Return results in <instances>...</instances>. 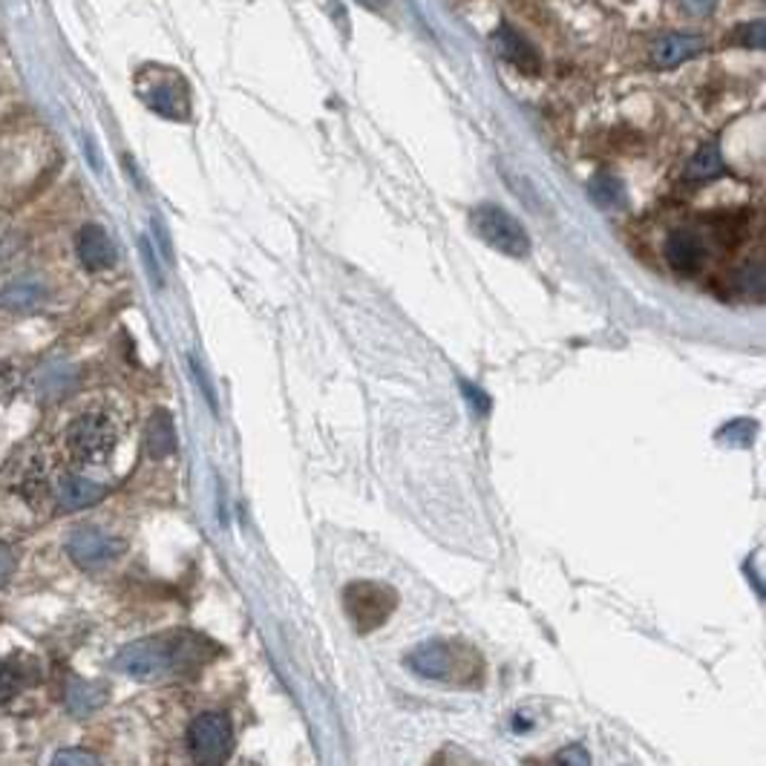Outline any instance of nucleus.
<instances>
[{
	"mask_svg": "<svg viewBox=\"0 0 766 766\" xmlns=\"http://www.w3.org/2000/svg\"><path fill=\"white\" fill-rule=\"evenodd\" d=\"M406 666L415 674H421V678L450 685L478 683L484 671L482 654L473 645L461 643V640H429V643H421L406 657Z\"/></svg>",
	"mask_w": 766,
	"mask_h": 766,
	"instance_id": "nucleus-1",
	"label": "nucleus"
},
{
	"mask_svg": "<svg viewBox=\"0 0 766 766\" xmlns=\"http://www.w3.org/2000/svg\"><path fill=\"white\" fill-rule=\"evenodd\" d=\"M136 89L154 113L165 119L185 121L191 113V96H187L185 78L168 66H145L136 75Z\"/></svg>",
	"mask_w": 766,
	"mask_h": 766,
	"instance_id": "nucleus-2",
	"label": "nucleus"
},
{
	"mask_svg": "<svg viewBox=\"0 0 766 766\" xmlns=\"http://www.w3.org/2000/svg\"><path fill=\"white\" fill-rule=\"evenodd\" d=\"M64 443L66 452L78 464H98V461L110 459V452L115 450L119 429H115V421L105 412H84L70 424Z\"/></svg>",
	"mask_w": 766,
	"mask_h": 766,
	"instance_id": "nucleus-3",
	"label": "nucleus"
},
{
	"mask_svg": "<svg viewBox=\"0 0 766 766\" xmlns=\"http://www.w3.org/2000/svg\"><path fill=\"white\" fill-rule=\"evenodd\" d=\"M343 605H346V613L352 625H355L361 634H369V631L380 629L384 622L392 617L398 605V594L384 582H372V580H361L346 585L343 591Z\"/></svg>",
	"mask_w": 766,
	"mask_h": 766,
	"instance_id": "nucleus-4",
	"label": "nucleus"
},
{
	"mask_svg": "<svg viewBox=\"0 0 766 766\" xmlns=\"http://www.w3.org/2000/svg\"><path fill=\"white\" fill-rule=\"evenodd\" d=\"M187 746L196 766H226L234 752V729L222 712H205L191 724Z\"/></svg>",
	"mask_w": 766,
	"mask_h": 766,
	"instance_id": "nucleus-5",
	"label": "nucleus"
},
{
	"mask_svg": "<svg viewBox=\"0 0 766 766\" xmlns=\"http://www.w3.org/2000/svg\"><path fill=\"white\" fill-rule=\"evenodd\" d=\"M470 222L490 248L501 251L508 257H524L531 251V240L524 234L522 222L516 217H510L508 210L499 208V205H478L470 214Z\"/></svg>",
	"mask_w": 766,
	"mask_h": 766,
	"instance_id": "nucleus-6",
	"label": "nucleus"
},
{
	"mask_svg": "<svg viewBox=\"0 0 766 766\" xmlns=\"http://www.w3.org/2000/svg\"><path fill=\"white\" fill-rule=\"evenodd\" d=\"M173 652L161 640H138L115 654L113 666L133 680H154L170 669Z\"/></svg>",
	"mask_w": 766,
	"mask_h": 766,
	"instance_id": "nucleus-7",
	"label": "nucleus"
},
{
	"mask_svg": "<svg viewBox=\"0 0 766 766\" xmlns=\"http://www.w3.org/2000/svg\"><path fill=\"white\" fill-rule=\"evenodd\" d=\"M121 550H124V542L98 527H78L66 542V554L78 568H105Z\"/></svg>",
	"mask_w": 766,
	"mask_h": 766,
	"instance_id": "nucleus-8",
	"label": "nucleus"
},
{
	"mask_svg": "<svg viewBox=\"0 0 766 766\" xmlns=\"http://www.w3.org/2000/svg\"><path fill=\"white\" fill-rule=\"evenodd\" d=\"M493 49L499 52L501 61H508L510 66H516L519 73L536 75L542 70V56L536 52L531 40L524 38L519 29H513L510 24H501L493 33Z\"/></svg>",
	"mask_w": 766,
	"mask_h": 766,
	"instance_id": "nucleus-9",
	"label": "nucleus"
},
{
	"mask_svg": "<svg viewBox=\"0 0 766 766\" xmlns=\"http://www.w3.org/2000/svg\"><path fill=\"white\" fill-rule=\"evenodd\" d=\"M75 251H78L81 266L98 275V271H110L115 266V245L107 236L101 226H84L75 236Z\"/></svg>",
	"mask_w": 766,
	"mask_h": 766,
	"instance_id": "nucleus-10",
	"label": "nucleus"
},
{
	"mask_svg": "<svg viewBox=\"0 0 766 766\" xmlns=\"http://www.w3.org/2000/svg\"><path fill=\"white\" fill-rule=\"evenodd\" d=\"M666 259H669V266L678 271V275L692 277L697 275L703 268V242L701 236L694 234V231H689V228H678V231H671L669 240H666Z\"/></svg>",
	"mask_w": 766,
	"mask_h": 766,
	"instance_id": "nucleus-11",
	"label": "nucleus"
},
{
	"mask_svg": "<svg viewBox=\"0 0 766 766\" xmlns=\"http://www.w3.org/2000/svg\"><path fill=\"white\" fill-rule=\"evenodd\" d=\"M701 52H703L701 35L671 33V35H662V38L654 44L652 61L654 66H660V70H674V66L692 61V58L701 56Z\"/></svg>",
	"mask_w": 766,
	"mask_h": 766,
	"instance_id": "nucleus-12",
	"label": "nucleus"
},
{
	"mask_svg": "<svg viewBox=\"0 0 766 766\" xmlns=\"http://www.w3.org/2000/svg\"><path fill=\"white\" fill-rule=\"evenodd\" d=\"M105 487L81 476H66L56 484V499L64 510H84L105 499Z\"/></svg>",
	"mask_w": 766,
	"mask_h": 766,
	"instance_id": "nucleus-13",
	"label": "nucleus"
},
{
	"mask_svg": "<svg viewBox=\"0 0 766 766\" xmlns=\"http://www.w3.org/2000/svg\"><path fill=\"white\" fill-rule=\"evenodd\" d=\"M720 177H726V165L718 145L701 147V150L689 159V165H685L683 170V179L689 182V185H706V182Z\"/></svg>",
	"mask_w": 766,
	"mask_h": 766,
	"instance_id": "nucleus-14",
	"label": "nucleus"
},
{
	"mask_svg": "<svg viewBox=\"0 0 766 766\" xmlns=\"http://www.w3.org/2000/svg\"><path fill=\"white\" fill-rule=\"evenodd\" d=\"M44 297H47V289L40 285V280L29 277V280H17L0 291V306L12 308V312H26V308L38 306Z\"/></svg>",
	"mask_w": 766,
	"mask_h": 766,
	"instance_id": "nucleus-15",
	"label": "nucleus"
},
{
	"mask_svg": "<svg viewBox=\"0 0 766 766\" xmlns=\"http://www.w3.org/2000/svg\"><path fill=\"white\" fill-rule=\"evenodd\" d=\"M588 196L599 208H620L625 202V187L611 173H594L588 182Z\"/></svg>",
	"mask_w": 766,
	"mask_h": 766,
	"instance_id": "nucleus-16",
	"label": "nucleus"
},
{
	"mask_svg": "<svg viewBox=\"0 0 766 766\" xmlns=\"http://www.w3.org/2000/svg\"><path fill=\"white\" fill-rule=\"evenodd\" d=\"M66 703H70V709H73L75 715H89V712H96L98 706L105 703V689H101V685H89L75 680Z\"/></svg>",
	"mask_w": 766,
	"mask_h": 766,
	"instance_id": "nucleus-17",
	"label": "nucleus"
},
{
	"mask_svg": "<svg viewBox=\"0 0 766 766\" xmlns=\"http://www.w3.org/2000/svg\"><path fill=\"white\" fill-rule=\"evenodd\" d=\"M147 443L154 455H168L173 450V424L165 412H156L150 427H147Z\"/></svg>",
	"mask_w": 766,
	"mask_h": 766,
	"instance_id": "nucleus-18",
	"label": "nucleus"
},
{
	"mask_svg": "<svg viewBox=\"0 0 766 766\" xmlns=\"http://www.w3.org/2000/svg\"><path fill=\"white\" fill-rule=\"evenodd\" d=\"M545 766H591V755L585 746H580V743H571V746L559 750L557 755H554V758H550Z\"/></svg>",
	"mask_w": 766,
	"mask_h": 766,
	"instance_id": "nucleus-19",
	"label": "nucleus"
},
{
	"mask_svg": "<svg viewBox=\"0 0 766 766\" xmlns=\"http://www.w3.org/2000/svg\"><path fill=\"white\" fill-rule=\"evenodd\" d=\"M741 285L746 294H752V297H764V266L761 263H752V266H746L741 271Z\"/></svg>",
	"mask_w": 766,
	"mask_h": 766,
	"instance_id": "nucleus-20",
	"label": "nucleus"
},
{
	"mask_svg": "<svg viewBox=\"0 0 766 766\" xmlns=\"http://www.w3.org/2000/svg\"><path fill=\"white\" fill-rule=\"evenodd\" d=\"M49 766H101L93 752L87 750H61Z\"/></svg>",
	"mask_w": 766,
	"mask_h": 766,
	"instance_id": "nucleus-21",
	"label": "nucleus"
},
{
	"mask_svg": "<svg viewBox=\"0 0 766 766\" xmlns=\"http://www.w3.org/2000/svg\"><path fill=\"white\" fill-rule=\"evenodd\" d=\"M766 26L764 21H750L746 26H741V33H738V40H741V47H752V49H761L766 44Z\"/></svg>",
	"mask_w": 766,
	"mask_h": 766,
	"instance_id": "nucleus-22",
	"label": "nucleus"
},
{
	"mask_svg": "<svg viewBox=\"0 0 766 766\" xmlns=\"http://www.w3.org/2000/svg\"><path fill=\"white\" fill-rule=\"evenodd\" d=\"M17 689H21V678H17V671L9 666V662H0V703L12 701L17 694Z\"/></svg>",
	"mask_w": 766,
	"mask_h": 766,
	"instance_id": "nucleus-23",
	"label": "nucleus"
},
{
	"mask_svg": "<svg viewBox=\"0 0 766 766\" xmlns=\"http://www.w3.org/2000/svg\"><path fill=\"white\" fill-rule=\"evenodd\" d=\"M680 7L689 12V15L694 17H706L715 12V7H718V0H680Z\"/></svg>",
	"mask_w": 766,
	"mask_h": 766,
	"instance_id": "nucleus-24",
	"label": "nucleus"
},
{
	"mask_svg": "<svg viewBox=\"0 0 766 766\" xmlns=\"http://www.w3.org/2000/svg\"><path fill=\"white\" fill-rule=\"evenodd\" d=\"M12 573H15V557H12V550L7 545H0V585H7L12 580Z\"/></svg>",
	"mask_w": 766,
	"mask_h": 766,
	"instance_id": "nucleus-25",
	"label": "nucleus"
},
{
	"mask_svg": "<svg viewBox=\"0 0 766 766\" xmlns=\"http://www.w3.org/2000/svg\"><path fill=\"white\" fill-rule=\"evenodd\" d=\"M464 396H467V401L476 403L478 412H487V406H490V401H487L476 387H470V384H464Z\"/></svg>",
	"mask_w": 766,
	"mask_h": 766,
	"instance_id": "nucleus-26",
	"label": "nucleus"
},
{
	"mask_svg": "<svg viewBox=\"0 0 766 766\" xmlns=\"http://www.w3.org/2000/svg\"><path fill=\"white\" fill-rule=\"evenodd\" d=\"M361 7H366V9H384L387 7V0H357Z\"/></svg>",
	"mask_w": 766,
	"mask_h": 766,
	"instance_id": "nucleus-27",
	"label": "nucleus"
}]
</instances>
